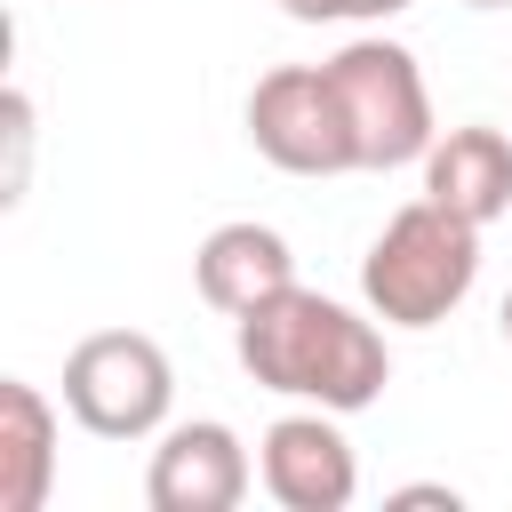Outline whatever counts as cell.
Listing matches in <instances>:
<instances>
[{
	"mask_svg": "<svg viewBox=\"0 0 512 512\" xmlns=\"http://www.w3.org/2000/svg\"><path fill=\"white\" fill-rule=\"evenodd\" d=\"M192 280H200V296L216 304V312H256L264 296H280V288H296V256H288V240L272 232V224H216L208 240H200V256H192Z\"/></svg>",
	"mask_w": 512,
	"mask_h": 512,
	"instance_id": "ba28073f",
	"label": "cell"
},
{
	"mask_svg": "<svg viewBox=\"0 0 512 512\" xmlns=\"http://www.w3.org/2000/svg\"><path fill=\"white\" fill-rule=\"evenodd\" d=\"M256 472H264V496L288 504V512H344L360 496V456L336 432V408L280 416L256 448Z\"/></svg>",
	"mask_w": 512,
	"mask_h": 512,
	"instance_id": "8992f818",
	"label": "cell"
},
{
	"mask_svg": "<svg viewBox=\"0 0 512 512\" xmlns=\"http://www.w3.org/2000/svg\"><path fill=\"white\" fill-rule=\"evenodd\" d=\"M240 368L264 392H288V400H312L336 416L384 400V384H392L384 328L320 288H280L256 312H240Z\"/></svg>",
	"mask_w": 512,
	"mask_h": 512,
	"instance_id": "6da1fadb",
	"label": "cell"
},
{
	"mask_svg": "<svg viewBox=\"0 0 512 512\" xmlns=\"http://www.w3.org/2000/svg\"><path fill=\"white\" fill-rule=\"evenodd\" d=\"M248 144L288 168V176H344L360 168V144H352V120H344V96L328 80V64H280L256 80L248 96Z\"/></svg>",
	"mask_w": 512,
	"mask_h": 512,
	"instance_id": "5b68a950",
	"label": "cell"
},
{
	"mask_svg": "<svg viewBox=\"0 0 512 512\" xmlns=\"http://www.w3.org/2000/svg\"><path fill=\"white\" fill-rule=\"evenodd\" d=\"M392 504H448V512H456V488H400Z\"/></svg>",
	"mask_w": 512,
	"mask_h": 512,
	"instance_id": "7c38bea8",
	"label": "cell"
},
{
	"mask_svg": "<svg viewBox=\"0 0 512 512\" xmlns=\"http://www.w3.org/2000/svg\"><path fill=\"white\" fill-rule=\"evenodd\" d=\"M464 8H512V0H464Z\"/></svg>",
	"mask_w": 512,
	"mask_h": 512,
	"instance_id": "5bb4252c",
	"label": "cell"
},
{
	"mask_svg": "<svg viewBox=\"0 0 512 512\" xmlns=\"http://www.w3.org/2000/svg\"><path fill=\"white\" fill-rule=\"evenodd\" d=\"M168 400H176V368L136 328H96L64 360V408L96 440H152L168 424Z\"/></svg>",
	"mask_w": 512,
	"mask_h": 512,
	"instance_id": "277c9868",
	"label": "cell"
},
{
	"mask_svg": "<svg viewBox=\"0 0 512 512\" xmlns=\"http://www.w3.org/2000/svg\"><path fill=\"white\" fill-rule=\"evenodd\" d=\"M496 320H504V344H512V296H504V312H496Z\"/></svg>",
	"mask_w": 512,
	"mask_h": 512,
	"instance_id": "4fadbf2b",
	"label": "cell"
},
{
	"mask_svg": "<svg viewBox=\"0 0 512 512\" xmlns=\"http://www.w3.org/2000/svg\"><path fill=\"white\" fill-rule=\"evenodd\" d=\"M56 480V408L40 384L0 376V512H40Z\"/></svg>",
	"mask_w": 512,
	"mask_h": 512,
	"instance_id": "30bf717a",
	"label": "cell"
},
{
	"mask_svg": "<svg viewBox=\"0 0 512 512\" xmlns=\"http://www.w3.org/2000/svg\"><path fill=\"white\" fill-rule=\"evenodd\" d=\"M248 496V448L232 424L200 416V424H168L144 472V504L152 512H232Z\"/></svg>",
	"mask_w": 512,
	"mask_h": 512,
	"instance_id": "52a82bcc",
	"label": "cell"
},
{
	"mask_svg": "<svg viewBox=\"0 0 512 512\" xmlns=\"http://www.w3.org/2000/svg\"><path fill=\"white\" fill-rule=\"evenodd\" d=\"M296 24H384V16H400L408 0H280Z\"/></svg>",
	"mask_w": 512,
	"mask_h": 512,
	"instance_id": "8fae6325",
	"label": "cell"
},
{
	"mask_svg": "<svg viewBox=\"0 0 512 512\" xmlns=\"http://www.w3.org/2000/svg\"><path fill=\"white\" fill-rule=\"evenodd\" d=\"M424 200H440V208H456L472 224L512 216V136L504 128H448V136H432Z\"/></svg>",
	"mask_w": 512,
	"mask_h": 512,
	"instance_id": "9c48e42d",
	"label": "cell"
},
{
	"mask_svg": "<svg viewBox=\"0 0 512 512\" xmlns=\"http://www.w3.org/2000/svg\"><path fill=\"white\" fill-rule=\"evenodd\" d=\"M472 280H480V224L440 200H408L360 256V296L384 328H440L472 296Z\"/></svg>",
	"mask_w": 512,
	"mask_h": 512,
	"instance_id": "7a4b0ae2",
	"label": "cell"
},
{
	"mask_svg": "<svg viewBox=\"0 0 512 512\" xmlns=\"http://www.w3.org/2000/svg\"><path fill=\"white\" fill-rule=\"evenodd\" d=\"M328 80L344 96V120H352V144H360V168H408L432 152V88L416 72V56L400 40H344L328 56Z\"/></svg>",
	"mask_w": 512,
	"mask_h": 512,
	"instance_id": "3957f363",
	"label": "cell"
}]
</instances>
